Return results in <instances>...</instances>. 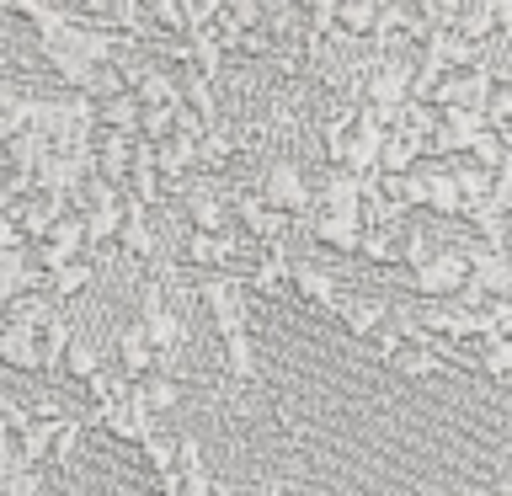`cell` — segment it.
<instances>
[{
    "label": "cell",
    "instance_id": "ffe728a7",
    "mask_svg": "<svg viewBox=\"0 0 512 496\" xmlns=\"http://www.w3.org/2000/svg\"><path fill=\"white\" fill-rule=\"evenodd\" d=\"M491 491H496V496H512V464H507V470L491 480Z\"/></svg>",
    "mask_w": 512,
    "mask_h": 496
},
{
    "label": "cell",
    "instance_id": "6da1fadb",
    "mask_svg": "<svg viewBox=\"0 0 512 496\" xmlns=\"http://www.w3.org/2000/svg\"><path fill=\"white\" fill-rule=\"evenodd\" d=\"M470 278H475L470 246H443V251H432V262H427L422 272H411L406 288H411L422 304H454V299H464Z\"/></svg>",
    "mask_w": 512,
    "mask_h": 496
},
{
    "label": "cell",
    "instance_id": "5bb4252c",
    "mask_svg": "<svg viewBox=\"0 0 512 496\" xmlns=\"http://www.w3.org/2000/svg\"><path fill=\"white\" fill-rule=\"evenodd\" d=\"M91 283H96V262H70L64 272H54V278H48V299L70 304L75 294H86Z\"/></svg>",
    "mask_w": 512,
    "mask_h": 496
},
{
    "label": "cell",
    "instance_id": "9c48e42d",
    "mask_svg": "<svg viewBox=\"0 0 512 496\" xmlns=\"http://www.w3.org/2000/svg\"><path fill=\"white\" fill-rule=\"evenodd\" d=\"M96 128H102V134H128V139H139V128H144L139 96H112V102H96Z\"/></svg>",
    "mask_w": 512,
    "mask_h": 496
},
{
    "label": "cell",
    "instance_id": "9a60e30c",
    "mask_svg": "<svg viewBox=\"0 0 512 496\" xmlns=\"http://www.w3.org/2000/svg\"><path fill=\"white\" fill-rule=\"evenodd\" d=\"M475 363H480V374H486V379L512 384V342H507V336H491V342H480V347H475Z\"/></svg>",
    "mask_w": 512,
    "mask_h": 496
},
{
    "label": "cell",
    "instance_id": "5b68a950",
    "mask_svg": "<svg viewBox=\"0 0 512 496\" xmlns=\"http://www.w3.org/2000/svg\"><path fill=\"white\" fill-rule=\"evenodd\" d=\"M118 368L128 384H144L160 374V352L150 342V331H144V320H128V326L118 331Z\"/></svg>",
    "mask_w": 512,
    "mask_h": 496
},
{
    "label": "cell",
    "instance_id": "3957f363",
    "mask_svg": "<svg viewBox=\"0 0 512 496\" xmlns=\"http://www.w3.org/2000/svg\"><path fill=\"white\" fill-rule=\"evenodd\" d=\"M235 224H240V230H246V240H251V246H283V235L288 230H294V219H288V214H278V208H267L262 203V192H235Z\"/></svg>",
    "mask_w": 512,
    "mask_h": 496
},
{
    "label": "cell",
    "instance_id": "277c9868",
    "mask_svg": "<svg viewBox=\"0 0 512 496\" xmlns=\"http://www.w3.org/2000/svg\"><path fill=\"white\" fill-rule=\"evenodd\" d=\"M347 299H352V294L331 278L326 267H315V262H299V267H294V304H310V310H320V315L336 320Z\"/></svg>",
    "mask_w": 512,
    "mask_h": 496
},
{
    "label": "cell",
    "instance_id": "52a82bcc",
    "mask_svg": "<svg viewBox=\"0 0 512 496\" xmlns=\"http://www.w3.org/2000/svg\"><path fill=\"white\" fill-rule=\"evenodd\" d=\"M0 363L11 368V374H32V379H48V363H43V336L27 331V326H11L0 331Z\"/></svg>",
    "mask_w": 512,
    "mask_h": 496
},
{
    "label": "cell",
    "instance_id": "e0dca14e",
    "mask_svg": "<svg viewBox=\"0 0 512 496\" xmlns=\"http://www.w3.org/2000/svg\"><path fill=\"white\" fill-rule=\"evenodd\" d=\"M230 27L235 32H262L267 27V6H262V0H235V6H230Z\"/></svg>",
    "mask_w": 512,
    "mask_h": 496
},
{
    "label": "cell",
    "instance_id": "ac0fdd59",
    "mask_svg": "<svg viewBox=\"0 0 512 496\" xmlns=\"http://www.w3.org/2000/svg\"><path fill=\"white\" fill-rule=\"evenodd\" d=\"M0 496H48V480H43V470L11 475V480H0Z\"/></svg>",
    "mask_w": 512,
    "mask_h": 496
},
{
    "label": "cell",
    "instance_id": "4fadbf2b",
    "mask_svg": "<svg viewBox=\"0 0 512 496\" xmlns=\"http://www.w3.org/2000/svg\"><path fill=\"white\" fill-rule=\"evenodd\" d=\"M59 374L70 379V384H91L96 374H107V368H102V347H96L86 331H80V336H75V347H70V358H64V368H59Z\"/></svg>",
    "mask_w": 512,
    "mask_h": 496
},
{
    "label": "cell",
    "instance_id": "30bf717a",
    "mask_svg": "<svg viewBox=\"0 0 512 496\" xmlns=\"http://www.w3.org/2000/svg\"><path fill=\"white\" fill-rule=\"evenodd\" d=\"M219 358H224V374H230L235 384H256V379H262L256 336H235V342H219Z\"/></svg>",
    "mask_w": 512,
    "mask_h": 496
},
{
    "label": "cell",
    "instance_id": "ba28073f",
    "mask_svg": "<svg viewBox=\"0 0 512 496\" xmlns=\"http://www.w3.org/2000/svg\"><path fill=\"white\" fill-rule=\"evenodd\" d=\"M336 320H342V331H347V336H358V342H374V336L390 326V304H384V299H358V294H352V299L342 304V315H336Z\"/></svg>",
    "mask_w": 512,
    "mask_h": 496
},
{
    "label": "cell",
    "instance_id": "7a4b0ae2",
    "mask_svg": "<svg viewBox=\"0 0 512 496\" xmlns=\"http://www.w3.org/2000/svg\"><path fill=\"white\" fill-rule=\"evenodd\" d=\"M256 192H262L267 208H278V214H288L294 224H310V219H315V182L294 166V160H283V155L267 160Z\"/></svg>",
    "mask_w": 512,
    "mask_h": 496
},
{
    "label": "cell",
    "instance_id": "7c38bea8",
    "mask_svg": "<svg viewBox=\"0 0 512 496\" xmlns=\"http://www.w3.org/2000/svg\"><path fill=\"white\" fill-rule=\"evenodd\" d=\"M6 320L11 326H27V331H48L59 320V299H48V294H32V299H16V304H6Z\"/></svg>",
    "mask_w": 512,
    "mask_h": 496
},
{
    "label": "cell",
    "instance_id": "d6986e66",
    "mask_svg": "<svg viewBox=\"0 0 512 496\" xmlns=\"http://www.w3.org/2000/svg\"><path fill=\"white\" fill-rule=\"evenodd\" d=\"M422 496H496V491H486V486H459V491H427V486H422Z\"/></svg>",
    "mask_w": 512,
    "mask_h": 496
},
{
    "label": "cell",
    "instance_id": "2e32d148",
    "mask_svg": "<svg viewBox=\"0 0 512 496\" xmlns=\"http://www.w3.org/2000/svg\"><path fill=\"white\" fill-rule=\"evenodd\" d=\"M134 390H139V400H144V411H150V416L171 411L176 400H182V384H176V379H166V374L144 379V384H134Z\"/></svg>",
    "mask_w": 512,
    "mask_h": 496
},
{
    "label": "cell",
    "instance_id": "8fae6325",
    "mask_svg": "<svg viewBox=\"0 0 512 496\" xmlns=\"http://www.w3.org/2000/svg\"><path fill=\"white\" fill-rule=\"evenodd\" d=\"M379 16H384V6H374V0H342L336 32H347V38H358V43H374L379 38Z\"/></svg>",
    "mask_w": 512,
    "mask_h": 496
},
{
    "label": "cell",
    "instance_id": "8992f818",
    "mask_svg": "<svg viewBox=\"0 0 512 496\" xmlns=\"http://www.w3.org/2000/svg\"><path fill=\"white\" fill-rule=\"evenodd\" d=\"M304 235H310L320 251L363 256V235H368V224H363V219H347V214H315L310 224H304Z\"/></svg>",
    "mask_w": 512,
    "mask_h": 496
}]
</instances>
